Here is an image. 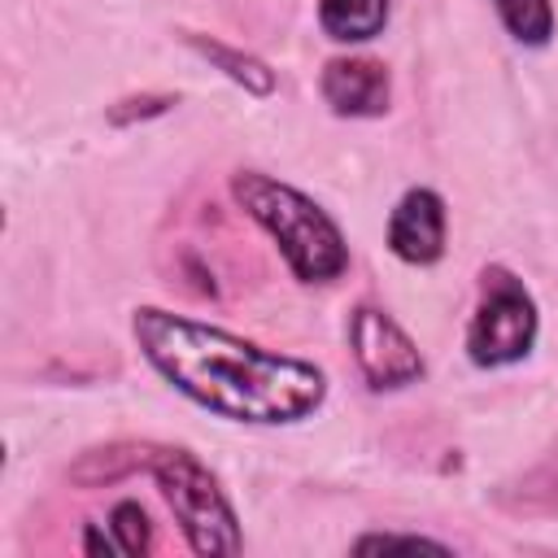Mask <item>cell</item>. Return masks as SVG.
I'll return each instance as SVG.
<instances>
[{
  "instance_id": "cell-6",
  "label": "cell",
  "mask_w": 558,
  "mask_h": 558,
  "mask_svg": "<svg viewBox=\"0 0 558 558\" xmlns=\"http://www.w3.org/2000/svg\"><path fill=\"white\" fill-rule=\"evenodd\" d=\"M449 209L436 187H410L388 214V253L405 266H432L445 257Z\"/></svg>"
},
{
  "instance_id": "cell-1",
  "label": "cell",
  "mask_w": 558,
  "mask_h": 558,
  "mask_svg": "<svg viewBox=\"0 0 558 558\" xmlns=\"http://www.w3.org/2000/svg\"><path fill=\"white\" fill-rule=\"evenodd\" d=\"M131 336L144 362L192 405L253 427L301 423L327 401L323 366L288 353H270L222 327L170 314L161 305H135Z\"/></svg>"
},
{
  "instance_id": "cell-12",
  "label": "cell",
  "mask_w": 558,
  "mask_h": 558,
  "mask_svg": "<svg viewBox=\"0 0 558 558\" xmlns=\"http://www.w3.org/2000/svg\"><path fill=\"white\" fill-rule=\"evenodd\" d=\"M501 26L523 48H545L554 39V4L549 0H493Z\"/></svg>"
},
{
  "instance_id": "cell-16",
  "label": "cell",
  "mask_w": 558,
  "mask_h": 558,
  "mask_svg": "<svg viewBox=\"0 0 558 558\" xmlns=\"http://www.w3.org/2000/svg\"><path fill=\"white\" fill-rule=\"evenodd\" d=\"M83 549H87V554H109V558H113V554H122V545H118L113 527H109V532H100L96 523H87V532H83Z\"/></svg>"
},
{
  "instance_id": "cell-10",
  "label": "cell",
  "mask_w": 558,
  "mask_h": 558,
  "mask_svg": "<svg viewBox=\"0 0 558 558\" xmlns=\"http://www.w3.org/2000/svg\"><path fill=\"white\" fill-rule=\"evenodd\" d=\"M497 506H506L510 514H558V445L514 484H501Z\"/></svg>"
},
{
  "instance_id": "cell-7",
  "label": "cell",
  "mask_w": 558,
  "mask_h": 558,
  "mask_svg": "<svg viewBox=\"0 0 558 558\" xmlns=\"http://www.w3.org/2000/svg\"><path fill=\"white\" fill-rule=\"evenodd\" d=\"M318 96L336 118H384L392 78L375 57H331L318 74Z\"/></svg>"
},
{
  "instance_id": "cell-4",
  "label": "cell",
  "mask_w": 558,
  "mask_h": 558,
  "mask_svg": "<svg viewBox=\"0 0 558 558\" xmlns=\"http://www.w3.org/2000/svg\"><path fill=\"white\" fill-rule=\"evenodd\" d=\"M541 310L532 288L501 262L480 270V301L466 323V357L480 371H501L536 349Z\"/></svg>"
},
{
  "instance_id": "cell-14",
  "label": "cell",
  "mask_w": 558,
  "mask_h": 558,
  "mask_svg": "<svg viewBox=\"0 0 558 558\" xmlns=\"http://www.w3.org/2000/svg\"><path fill=\"white\" fill-rule=\"evenodd\" d=\"M179 105L174 92H140V96H122L118 105H109V122L113 126H131V122H144V118H161Z\"/></svg>"
},
{
  "instance_id": "cell-3",
  "label": "cell",
  "mask_w": 558,
  "mask_h": 558,
  "mask_svg": "<svg viewBox=\"0 0 558 558\" xmlns=\"http://www.w3.org/2000/svg\"><path fill=\"white\" fill-rule=\"evenodd\" d=\"M148 471L187 541L192 554H205V558H227V554H240L244 549V536H240V519L218 484V475L183 445H161L153 449L148 458Z\"/></svg>"
},
{
  "instance_id": "cell-8",
  "label": "cell",
  "mask_w": 558,
  "mask_h": 558,
  "mask_svg": "<svg viewBox=\"0 0 558 558\" xmlns=\"http://www.w3.org/2000/svg\"><path fill=\"white\" fill-rule=\"evenodd\" d=\"M392 0H318V26L336 44H366L384 35Z\"/></svg>"
},
{
  "instance_id": "cell-5",
  "label": "cell",
  "mask_w": 558,
  "mask_h": 558,
  "mask_svg": "<svg viewBox=\"0 0 558 558\" xmlns=\"http://www.w3.org/2000/svg\"><path fill=\"white\" fill-rule=\"evenodd\" d=\"M349 349H353V362H357L362 379L375 392L405 388V384L423 379V371H427L418 344L410 340V331L388 310H379L371 301H362L349 314Z\"/></svg>"
},
{
  "instance_id": "cell-13",
  "label": "cell",
  "mask_w": 558,
  "mask_h": 558,
  "mask_svg": "<svg viewBox=\"0 0 558 558\" xmlns=\"http://www.w3.org/2000/svg\"><path fill=\"white\" fill-rule=\"evenodd\" d=\"M109 527H113L122 554H148L153 549V523H148V510L140 501H118L109 514Z\"/></svg>"
},
{
  "instance_id": "cell-9",
  "label": "cell",
  "mask_w": 558,
  "mask_h": 558,
  "mask_svg": "<svg viewBox=\"0 0 558 558\" xmlns=\"http://www.w3.org/2000/svg\"><path fill=\"white\" fill-rule=\"evenodd\" d=\"M183 44H187L192 52H201L214 70H222V74H227L235 87H244L248 96H270V92H275V70H270L262 57H253V52H244V48H231V44H222V39L196 35V31H187Z\"/></svg>"
},
{
  "instance_id": "cell-11",
  "label": "cell",
  "mask_w": 558,
  "mask_h": 558,
  "mask_svg": "<svg viewBox=\"0 0 558 558\" xmlns=\"http://www.w3.org/2000/svg\"><path fill=\"white\" fill-rule=\"evenodd\" d=\"M153 449L148 445H131V440H118V445H105V449H87L78 453V462L70 466V480L83 484V488H100V484H113L122 475H131L135 466H148Z\"/></svg>"
},
{
  "instance_id": "cell-15",
  "label": "cell",
  "mask_w": 558,
  "mask_h": 558,
  "mask_svg": "<svg viewBox=\"0 0 558 558\" xmlns=\"http://www.w3.org/2000/svg\"><path fill=\"white\" fill-rule=\"evenodd\" d=\"M388 549H432V554H449L445 541L418 536V532H366L353 541V554H388Z\"/></svg>"
},
{
  "instance_id": "cell-2",
  "label": "cell",
  "mask_w": 558,
  "mask_h": 558,
  "mask_svg": "<svg viewBox=\"0 0 558 558\" xmlns=\"http://www.w3.org/2000/svg\"><path fill=\"white\" fill-rule=\"evenodd\" d=\"M231 196L275 240V248L301 283H336L349 270V240L340 222L301 187L270 179L262 170H235Z\"/></svg>"
}]
</instances>
